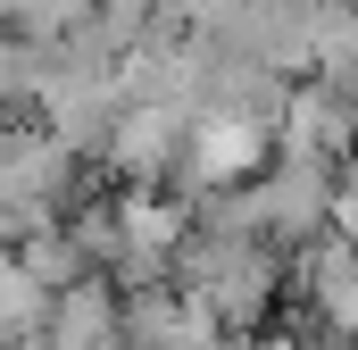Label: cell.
Returning <instances> with one entry per match:
<instances>
[{
  "label": "cell",
  "mask_w": 358,
  "mask_h": 350,
  "mask_svg": "<svg viewBox=\"0 0 358 350\" xmlns=\"http://www.w3.org/2000/svg\"><path fill=\"white\" fill-rule=\"evenodd\" d=\"M176 284L225 326V334H250V326H267V309L283 300V259H275L267 234H217V225H192V242H183L176 259Z\"/></svg>",
  "instance_id": "obj_1"
},
{
  "label": "cell",
  "mask_w": 358,
  "mask_h": 350,
  "mask_svg": "<svg viewBox=\"0 0 358 350\" xmlns=\"http://www.w3.org/2000/svg\"><path fill=\"white\" fill-rule=\"evenodd\" d=\"M76 150L42 125V117H8L0 125V200L17 209V225H50L76 192Z\"/></svg>",
  "instance_id": "obj_2"
},
{
  "label": "cell",
  "mask_w": 358,
  "mask_h": 350,
  "mask_svg": "<svg viewBox=\"0 0 358 350\" xmlns=\"http://www.w3.org/2000/svg\"><path fill=\"white\" fill-rule=\"evenodd\" d=\"M275 159H300V167H334L342 175L358 159V92L300 76V84L283 92V108H275Z\"/></svg>",
  "instance_id": "obj_3"
},
{
  "label": "cell",
  "mask_w": 358,
  "mask_h": 350,
  "mask_svg": "<svg viewBox=\"0 0 358 350\" xmlns=\"http://www.w3.org/2000/svg\"><path fill=\"white\" fill-rule=\"evenodd\" d=\"M183 142H192V117L167 108V100H125V117H117V134H108V167L125 175V183H159V175L183 167Z\"/></svg>",
  "instance_id": "obj_4"
},
{
  "label": "cell",
  "mask_w": 358,
  "mask_h": 350,
  "mask_svg": "<svg viewBox=\"0 0 358 350\" xmlns=\"http://www.w3.org/2000/svg\"><path fill=\"white\" fill-rule=\"evenodd\" d=\"M125 342H142V350H225V326L183 284H150V292H125Z\"/></svg>",
  "instance_id": "obj_5"
},
{
  "label": "cell",
  "mask_w": 358,
  "mask_h": 350,
  "mask_svg": "<svg viewBox=\"0 0 358 350\" xmlns=\"http://www.w3.org/2000/svg\"><path fill=\"white\" fill-rule=\"evenodd\" d=\"M50 350H117L125 342V292L108 275H84L67 292H50V326H42Z\"/></svg>",
  "instance_id": "obj_6"
},
{
  "label": "cell",
  "mask_w": 358,
  "mask_h": 350,
  "mask_svg": "<svg viewBox=\"0 0 358 350\" xmlns=\"http://www.w3.org/2000/svg\"><path fill=\"white\" fill-rule=\"evenodd\" d=\"M308 76L358 92V0H325L308 17Z\"/></svg>",
  "instance_id": "obj_7"
},
{
  "label": "cell",
  "mask_w": 358,
  "mask_h": 350,
  "mask_svg": "<svg viewBox=\"0 0 358 350\" xmlns=\"http://www.w3.org/2000/svg\"><path fill=\"white\" fill-rule=\"evenodd\" d=\"M8 259L25 267L42 292H67V284H84V275H92V267H84V251H76V234H67V217H50V225H25Z\"/></svg>",
  "instance_id": "obj_8"
},
{
  "label": "cell",
  "mask_w": 358,
  "mask_h": 350,
  "mask_svg": "<svg viewBox=\"0 0 358 350\" xmlns=\"http://www.w3.org/2000/svg\"><path fill=\"white\" fill-rule=\"evenodd\" d=\"M100 17V0H0V34H25V42H67Z\"/></svg>",
  "instance_id": "obj_9"
},
{
  "label": "cell",
  "mask_w": 358,
  "mask_h": 350,
  "mask_svg": "<svg viewBox=\"0 0 358 350\" xmlns=\"http://www.w3.org/2000/svg\"><path fill=\"white\" fill-rule=\"evenodd\" d=\"M42 326H50V292L0 251V342H42Z\"/></svg>",
  "instance_id": "obj_10"
},
{
  "label": "cell",
  "mask_w": 358,
  "mask_h": 350,
  "mask_svg": "<svg viewBox=\"0 0 358 350\" xmlns=\"http://www.w3.org/2000/svg\"><path fill=\"white\" fill-rule=\"evenodd\" d=\"M17 234H25V225H17V209L0 200V242H17Z\"/></svg>",
  "instance_id": "obj_11"
}]
</instances>
